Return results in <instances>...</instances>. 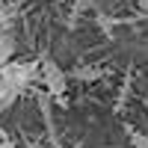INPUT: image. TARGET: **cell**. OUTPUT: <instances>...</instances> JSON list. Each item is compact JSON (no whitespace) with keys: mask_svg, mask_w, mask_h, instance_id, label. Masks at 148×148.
I'll list each match as a JSON object with an SVG mask.
<instances>
[{"mask_svg":"<svg viewBox=\"0 0 148 148\" xmlns=\"http://www.w3.org/2000/svg\"><path fill=\"white\" fill-rule=\"evenodd\" d=\"M6 21H9V12L0 6V30H6Z\"/></svg>","mask_w":148,"mask_h":148,"instance_id":"obj_7","label":"cell"},{"mask_svg":"<svg viewBox=\"0 0 148 148\" xmlns=\"http://www.w3.org/2000/svg\"><path fill=\"white\" fill-rule=\"evenodd\" d=\"M12 53H15V39H12L9 30H3V33H0V68L12 59Z\"/></svg>","mask_w":148,"mask_h":148,"instance_id":"obj_3","label":"cell"},{"mask_svg":"<svg viewBox=\"0 0 148 148\" xmlns=\"http://www.w3.org/2000/svg\"><path fill=\"white\" fill-rule=\"evenodd\" d=\"M15 101H18V92H15V89H9L6 83H0V113H3V110H9Z\"/></svg>","mask_w":148,"mask_h":148,"instance_id":"obj_4","label":"cell"},{"mask_svg":"<svg viewBox=\"0 0 148 148\" xmlns=\"http://www.w3.org/2000/svg\"><path fill=\"white\" fill-rule=\"evenodd\" d=\"M0 33H3V30H0Z\"/></svg>","mask_w":148,"mask_h":148,"instance_id":"obj_10","label":"cell"},{"mask_svg":"<svg viewBox=\"0 0 148 148\" xmlns=\"http://www.w3.org/2000/svg\"><path fill=\"white\" fill-rule=\"evenodd\" d=\"M68 77H77V80H98V77H104V71H101V68H74Z\"/></svg>","mask_w":148,"mask_h":148,"instance_id":"obj_6","label":"cell"},{"mask_svg":"<svg viewBox=\"0 0 148 148\" xmlns=\"http://www.w3.org/2000/svg\"><path fill=\"white\" fill-rule=\"evenodd\" d=\"M68 3H86V0H68Z\"/></svg>","mask_w":148,"mask_h":148,"instance_id":"obj_9","label":"cell"},{"mask_svg":"<svg viewBox=\"0 0 148 148\" xmlns=\"http://www.w3.org/2000/svg\"><path fill=\"white\" fill-rule=\"evenodd\" d=\"M0 148H15V142H9L6 136H0Z\"/></svg>","mask_w":148,"mask_h":148,"instance_id":"obj_8","label":"cell"},{"mask_svg":"<svg viewBox=\"0 0 148 148\" xmlns=\"http://www.w3.org/2000/svg\"><path fill=\"white\" fill-rule=\"evenodd\" d=\"M39 68H42V80H45L47 95H53L56 101H62L65 86H68V71L59 65L56 59H51V56H45L42 62H39Z\"/></svg>","mask_w":148,"mask_h":148,"instance_id":"obj_2","label":"cell"},{"mask_svg":"<svg viewBox=\"0 0 148 148\" xmlns=\"http://www.w3.org/2000/svg\"><path fill=\"white\" fill-rule=\"evenodd\" d=\"M127 139H130L133 148H148V133H142V130H136V127H130V125H127Z\"/></svg>","mask_w":148,"mask_h":148,"instance_id":"obj_5","label":"cell"},{"mask_svg":"<svg viewBox=\"0 0 148 148\" xmlns=\"http://www.w3.org/2000/svg\"><path fill=\"white\" fill-rule=\"evenodd\" d=\"M39 74V62L36 59H9L0 68V83H6L9 89H15L18 95L33 83V77Z\"/></svg>","mask_w":148,"mask_h":148,"instance_id":"obj_1","label":"cell"}]
</instances>
